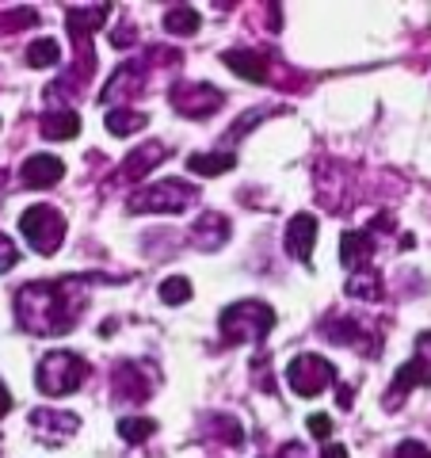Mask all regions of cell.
Returning a JSON list of instances; mask_svg holds the SVG:
<instances>
[{"instance_id":"1","label":"cell","mask_w":431,"mask_h":458,"mask_svg":"<svg viewBox=\"0 0 431 458\" xmlns=\"http://www.w3.org/2000/svg\"><path fill=\"white\" fill-rule=\"evenodd\" d=\"M84 378H89V363H84L80 355H73V352H50L46 360L38 363V375H35L38 390L46 397L73 394Z\"/></svg>"},{"instance_id":"2","label":"cell","mask_w":431,"mask_h":458,"mask_svg":"<svg viewBox=\"0 0 431 458\" xmlns=\"http://www.w3.org/2000/svg\"><path fill=\"white\" fill-rule=\"evenodd\" d=\"M191 199H195V188H188V183L161 180V183H149V188H138L126 199V210L131 214H180V210H188Z\"/></svg>"},{"instance_id":"3","label":"cell","mask_w":431,"mask_h":458,"mask_svg":"<svg viewBox=\"0 0 431 458\" xmlns=\"http://www.w3.org/2000/svg\"><path fill=\"white\" fill-rule=\"evenodd\" d=\"M275 325V310L267 302H237L222 313V333L225 340H264Z\"/></svg>"},{"instance_id":"4","label":"cell","mask_w":431,"mask_h":458,"mask_svg":"<svg viewBox=\"0 0 431 458\" xmlns=\"http://www.w3.org/2000/svg\"><path fill=\"white\" fill-rule=\"evenodd\" d=\"M20 229L42 256H50V252H57V245H62V237H65V218H62V210H54V207H31L20 218Z\"/></svg>"},{"instance_id":"5","label":"cell","mask_w":431,"mask_h":458,"mask_svg":"<svg viewBox=\"0 0 431 458\" xmlns=\"http://www.w3.org/2000/svg\"><path fill=\"white\" fill-rule=\"evenodd\" d=\"M333 378H336V367L321 360V355H298V360L286 367V382H291L294 394H301V397H317Z\"/></svg>"},{"instance_id":"6","label":"cell","mask_w":431,"mask_h":458,"mask_svg":"<svg viewBox=\"0 0 431 458\" xmlns=\"http://www.w3.org/2000/svg\"><path fill=\"white\" fill-rule=\"evenodd\" d=\"M172 104H176V111L191 114V119H203V114L222 107V92H214L210 84H183V89L172 92Z\"/></svg>"},{"instance_id":"7","label":"cell","mask_w":431,"mask_h":458,"mask_svg":"<svg viewBox=\"0 0 431 458\" xmlns=\"http://www.w3.org/2000/svg\"><path fill=\"white\" fill-rule=\"evenodd\" d=\"M31 432L42 443H65L77 432V417L73 412H54V409H38L31 412Z\"/></svg>"},{"instance_id":"8","label":"cell","mask_w":431,"mask_h":458,"mask_svg":"<svg viewBox=\"0 0 431 458\" xmlns=\"http://www.w3.org/2000/svg\"><path fill=\"white\" fill-rule=\"evenodd\" d=\"M20 176L27 188H54V183L65 176V165H62V157H54V153H35L23 161Z\"/></svg>"},{"instance_id":"9","label":"cell","mask_w":431,"mask_h":458,"mask_svg":"<svg viewBox=\"0 0 431 458\" xmlns=\"http://www.w3.org/2000/svg\"><path fill=\"white\" fill-rule=\"evenodd\" d=\"M313 245H317V218H313V214H294L291 225H286V249H291V256H298L301 264H309Z\"/></svg>"},{"instance_id":"10","label":"cell","mask_w":431,"mask_h":458,"mask_svg":"<svg viewBox=\"0 0 431 458\" xmlns=\"http://www.w3.org/2000/svg\"><path fill=\"white\" fill-rule=\"evenodd\" d=\"M412 386H431V363L427 360H409L405 367L397 370V378H393V386H390V397H385V409H397V401L405 397Z\"/></svg>"},{"instance_id":"11","label":"cell","mask_w":431,"mask_h":458,"mask_svg":"<svg viewBox=\"0 0 431 458\" xmlns=\"http://www.w3.org/2000/svg\"><path fill=\"white\" fill-rule=\"evenodd\" d=\"M222 62L233 69L237 77H244V81H256V84H264L267 81V57H260V54H249V50H229Z\"/></svg>"},{"instance_id":"12","label":"cell","mask_w":431,"mask_h":458,"mask_svg":"<svg viewBox=\"0 0 431 458\" xmlns=\"http://www.w3.org/2000/svg\"><path fill=\"white\" fill-rule=\"evenodd\" d=\"M165 146H156V141H149V146H141L134 149L131 157H126V165H123V176L126 180H141V176H149V168L153 165H161L165 161Z\"/></svg>"},{"instance_id":"13","label":"cell","mask_w":431,"mask_h":458,"mask_svg":"<svg viewBox=\"0 0 431 458\" xmlns=\"http://www.w3.org/2000/svg\"><path fill=\"white\" fill-rule=\"evenodd\" d=\"M38 131H42V138H50V141L77 138L80 134V119H77V111H50V114H42Z\"/></svg>"},{"instance_id":"14","label":"cell","mask_w":431,"mask_h":458,"mask_svg":"<svg viewBox=\"0 0 431 458\" xmlns=\"http://www.w3.org/2000/svg\"><path fill=\"white\" fill-rule=\"evenodd\" d=\"M237 165L233 153H191L188 157V168L195 176H218V172H229Z\"/></svg>"},{"instance_id":"15","label":"cell","mask_w":431,"mask_h":458,"mask_svg":"<svg viewBox=\"0 0 431 458\" xmlns=\"http://www.w3.org/2000/svg\"><path fill=\"white\" fill-rule=\"evenodd\" d=\"M104 16H107V8H69V31H73L80 47L96 31V23H104Z\"/></svg>"},{"instance_id":"16","label":"cell","mask_w":431,"mask_h":458,"mask_svg":"<svg viewBox=\"0 0 431 458\" xmlns=\"http://www.w3.org/2000/svg\"><path fill=\"white\" fill-rule=\"evenodd\" d=\"M149 119L141 111H131V107H119V111H111L107 114V131L114 138H126V134H138V131H146Z\"/></svg>"},{"instance_id":"17","label":"cell","mask_w":431,"mask_h":458,"mask_svg":"<svg viewBox=\"0 0 431 458\" xmlns=\"http://www.w3.org/2000/svg\"><path fill=\"white\" fill-rule=\"evenodd\" d=\"M370 252H375V237L370 233H343L340 237V260L348 267H359V260Z\"/></svg>"},{"instance_id":"18","label":"cell","mask_w":431,"mask_h":458,"mask_svg":"<svg viewBox=\"0 0 431 458\" xmlns=\"http://www.w3.org/2000/svg\"><path fill=\"white\" fill-rule=\"evenodd\" d=\"M114 390H119L123 397H131V401H146V397H149V382H141V378L134 375V367L126 363V367L114 370Z\"/></svg>"},{"instance_id":"19","label":"cell","mask_w":431,"mask_h":458,"mask_svg":"<svg viewBox=\"0 0 431 458\" xmlns=\"http://www.w3.org/2000/svg\"><path fill=\"white\" fill-rule=\"evenodd\" d=\"M165 27H168L172 35H195V31H199V12H195V8H188V4L168 8Z\"/></svg>"},{"instance_id":"20","label":"cell","mask_w":431,"mask_h":458,"mask_svg":"<svg viewBox=\"0 0 431 458\" xmlns=\"http://www.w3.org/2000/svg\"><path fill=\"white\" fill-rule=\"evenodd\" d=\"M57 57H62V47H57L54 38H38V42H31V47H27V65H35V69L54 65Z\"/></svg>"},{"instance_id":"21","label":"cell","mask_w":431,"mask_h":458,"mask_svg":"<svg viewBox=\"0 0 431 458\" xmlns=\"http://www.w3.org/2000/svg\"><path fill=\"white\" fill-rule=\"evenodd\" d=\"M153 432H156V420H149V417H123L119 420V436L126 443H141V439H149Z\"/></svg>"},{"instance_id":"22","label":"cell","mask_w":431,"mask_h":458,"mask_svg":"<svg viewBox=\"0 0 431 458\" xmlns=\"http://www.w3.org/2000/svg\"><path fill=\"white\" fill-rule=\"evenodd\" d=\"M191 298V283L183 279V276H168L165 283H161V302H168V306H183Z\"/></svg>"},{"instance_id":"23","label":"cell","mask_w":431,"mask_h":458,"mask_svg":"<svg viewBox=\"0 0 431 458\" xmlns=\"http://www.w3.org/2000/svg\"><path fill=\"white\" fill-rule=\"evenodd\" d=\"M348 294L351 298H359V294H363V298H378V279H370V271H367V276H355L348 283Z\"/></svg>"},{"instance_id":"24","label":"cell","mask_w":431,"mask_h":458,"mask_svg":"<svg viewBox=\"0 0 431 458\" xmlns=\"http://www.w3.org/2000/svg\"><path fill=\"white\" fill-rule=\"evenodd\" d=\"M16 264H20V249H16V241H12L8 233H0V271L16 267Z\"/></svg>"},{"instance_id":"25","label":"cell","mask_w":431,"mask_h":458,"mask_svg":"<svg viewBox=\"0 0 431 458\" xmlns=\"http://www.w3.org/2000/svg\"><path fill=\"white\" fill-rule=\"evenodd\" d=\"M393 458H431V451L424 447V443H416V439H405L401 447L393 451Z\"/></svg>"},{"instance_id":"26","label":"cell","mask_w":431,"mask_h":458,"mask_svg":"<svg viewBox=\"0 0 431 458\" xmlns=\"http://www.w3.org/2000/svg\"><path fill=\"white\" fill-rule=\"evenodd\" d=\"M306 424H309V432L317 436V439H328V436H333V420H328L325 412H317V417H309Z\"/></svg>"},{"instance_id":"27","label":"cell","mask_w":431,"mask_h":458,"mask_svg":"<svg viewBox=\"0 0 431 458\" xmlns=\"http://www.w3.org/2000/svg\"><path fill=\"white\" fill-rule=\"evenodd\" d=\"M12 409V394H8V386L0 382V417H4V412Z\"/></svg>"},{"instance_id":"28","label":"cell","mask_w":431,"mask_h":458,"mask_svg":"<svg viewBox=\"0 0 431 458\" xmlns=\"http://www.w3.org/2000/svg\"><path fill=\"white\" fill-rule=\"evenodd\" d=\"M416 348H420V352H431V333H420V340H416Z\"/></svg>"}]
</instances>
